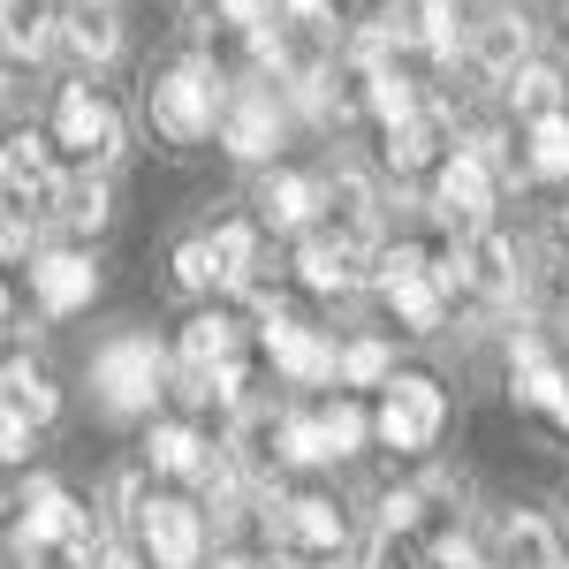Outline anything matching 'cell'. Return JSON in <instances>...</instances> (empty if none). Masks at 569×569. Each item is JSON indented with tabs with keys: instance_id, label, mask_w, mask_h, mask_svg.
Instances as JSON below:
<instances>
[{
	"instance_id": "obj_33",
	"label": "cell",
	"mask_w": 569,
	"mask_h": 569,
	"mask_svg": "<svg viewBox=\"0 0 569 569\" xmlns=\"http://www.w3.org/2000/svg\"><path fill=\"white\" fill-rule=\"evenodd\" d=\"M176 289H182V297L220 289V259H213V243H206V236H190V243L176 251Z\"/></svg>"
},
{
	"instance_id": "obj_18",
	"label": "cell",
	"mask_w": 569,
	"mask_h": 569,
	"mask_svg": "<svg viewBox=\"0 0 569 569\" xmlns=\"http://www.w3.org/2000/svg\"><path fill=\"white\" fill-rule=\"evenodd\" d=\"M357 273H365V259H357L350 243H335V236H305L297 243V281H305L311 297H342Z\"/></svg>"
},
{
	"instance_id": "obj_40",
	"label": "cell",
	"mask_w": 569,
	"mask_h": 569,
	"mask_svg": "<svg viewBox=\"0 0 569 569\" xmlns=\"http://www.w3.org/2000/svg\"><path fill=\"white\" fill-rule=\"evenodd\" d=\"M0 456H8V463L31 456V418H23V410H0Z\"/></svg>"
},
{
	"instance_id": "obj_4",
	"label": "cell",
	"mask_w": 569,
	"mask_h": 569,
	"mask_svg": "<svg viewBox=\"0 0 569 569\" xmlns=\"http://www.w3.org/2000/svg\"><path fill=\"white\" fill-rule=\"evenodd\" d=\"M380 440L388 448H402V456H426L440 440V426H448V395L426 380V372H395L388 380V395H380Z\"/></svg>"
},
{
	"instance_id": "obj_14",
	"label": "cell",
	"mask_w": 569,
	"mask_h": 569,
	"mask_svg": "<svg viewBox=\"0 0 569 569\" xmlns=\"http://www.w3.org/2000/svg\"><path fill=\"white\" fill-rule=\"evenodd\" d=\"M251 206H259L266 228H281V236H305L311 220L327 213V190H319V182H305V176H289V168H273V176H259Z\"/></svg>"
},
{
	"instance_id": "obj_5",
	"label": "cell",
	"mask_w": 569,
	"mask_h": 569,
	"mask_svg": "<svg viewBox=\"0 0 569 569\" xmlns=\"http://www.w3.org/2000/svg\"><path fill=\"white\" fill-rule=\"evenodd\" d=\"M53 144H69L84 168H107V160L122 152V114H114L91 84H69L61 99H53Z\"/></svg>"
},
{
	"instance_id": "obj_26",
	"label": "cell",
	"mask_w": 569,
	"mask_h": 569,
	"mask_svg": "<svg viewBox=\"0 0 569 569\" xmlns=\"http://www.w3.org/2000/svg\"><path fill=\"white\" fill-rule=\"evenodd\" d=\"M206 243H213V259H220V289H251V266H259V228H251V220H220Z\"/></svg>"
},
{
	"instance_id": "obj_41",
	"label": "cell",
	"mask_w": 569,
	"mask_h": 569,
	"mask_svg": "<svg viewBox=\"0 0 569 569\" xmlns=\"http://www.w3.org/2000/svg\"><path fill=\"white\" fill-rule=\"evenodd\" d=\"M418 525V493H388L380 501V531H410Z\"/></svg>"
},
{
	"instance_id": "obj_27",
	"label": "cell",
	"mask_w": 569,
	"mask_h": 569,
	"mask_svg": "<svg viewBox=\"0 0 569 569\" xmlns=\"http://www.w3.org/2000/svg\"><path fill=\"white\" fill-rule=\"evenodd\" d=\"M0 8H8V53H16V61H23V53L39 61L46 46L61 39V23H53V0H0Z\"/></svg>"
},
{
	"instance_id": "obj_35",
	"label": "cell",
	"mask_w": 569,
	"mask_h": 569,
	"mask_svg": "<svg viewBox=\"0 0 569 569\" xmlns=\"http://www.w3.org/2000/svg\"><path fill=\"white\" fill-rule=\"evenodd\" d=\"M342 380H350V388H388L395 380L388 342H350V350H342Z\"/></svg>"
},
{
	"instance_id": "obj_36",
	"label": "cell",
	"mask_w": 569,
	"mask_h": 569,
	"mask_svg": "<svg viewBox=\"0 0 569 569\" xmlns=\"http://www.w3.org/2000/svg\"><path fill=\"white\" fill-rule=\"evenodd\" d=\"M418 39L433 46L440 61H456V46H463V31H456V0H418Z\"/></svg>"
},
{
	"instance_id": "obj_39",
	"label": "cell",
	"mask_w": 569,
	"mask_h": 569,
	"mask_svg": "<svg viewBox=\"0 0 569 569\" xmlns=\"http://www.w3.org/2000/svg\"><path fill=\"white\" fill-rule=\"evenodd\" d=\"M273 16H281V8H273V0H220V23H236V31H243V39H251V31H259V23H273Z\"/></svg>"
},
{
	"instance_id": "obj_31",
	"label": "cell",
	"mask_w": 569,
	"mask_h": 569,
	"mask_svg": "<svg viewBox=\"0 0 569 569\" xmlns=\"http://www.w3.org/2000/svg\"><path fill=\"white\" fill-rule=\"evenodd\" d=\"M8 410H23L31 426H46V418L61 410V395H53V380H46L39 365H23V357H8Z\"/></svg>"
},
{
	"instance_id": "obj_11",
	"label": "cell",
	"mask_w": 569,
	"mask_h": 569,
	"mask_svg": "<svg viewBox=\"0 0 569 569\" xmlns=\"http://www.w3.org/2000/svg\"><path fill=\"white\" fill-rule=\"evenodd\" d=\"M273 531H281V555H342V539H350V525H342V509L335 501H319V493H305V501H273Z\"/></svg>"
},
{
	"instance_id": "obj_43",
	"label": "cell",
	"mask_w": 569,
	"mask_h": 569,
	"mask_svg": "<svg viewBox=\"0 0 569 569\" xmlns=\"http://www.w3.org/2000/svg\"><path fill=\"white\" fill-rule=\"evenodd\" d=\"M266 569H305V555H273V562H266Z\"/></svg>"
},
{
	"instance_id": "obj_38",
	"label": "cell",
	"mask_w": 569,
	"mask_h": 569,
	"mask_svg": "<svg viewBox=\"0 0 569 569\" xmlns=\"http://www.w3.org/2000/svg\"><path fill=\"white\" fill-rule=\"evenodd\" d=\"M206 388H213V402H228V410H243V357H220L213 372H206Z\"/></svg>"
},
{
	"instance_id": "obj_45",
	"label": "cell",
	"mask_w": 569,
	"mask_h": 569,
	"mask_svg": "<svg viewBox=\"0 0 569 569\" xmlns=\"http://www.w3.org/2000/svg\"><path fill=\"white\" fill-rule=\"evenodd\" d=\"M107 569H144V562H130V555H114V562H107Z\"/></svg>"
},
{
	"instance_id": "obj_25",
	"label": "cell",
	"mask_w": 569,
	"mask_h": 569,
	"mask_svg": "<svg viewBox=\"0 0 569 569\" xmlns=\"http://www.w3.org/2000/svg\"><path fill=\"white\" fill-rule=\"evenodd\" d=\"M357 84H365V107H372L388 130H402V122L418 114V84H410L395 61H388V69H357Z\"/></svg>"
},
{
	"instance_id": "obj_9",
	"label": "cell",
	"mask_w": 569,
	"mask_h": 569,
	"mask_svg": "<svg viewBox=\"0 0 569 569\" xmlns=\"http://www.w3.org/2000/svg\"><path fill=\"white\" fill-rule=\"evenodd\" d=\"M327 190V228H335V243H350L357 259H365V273H372V259H380V206H372V182L357 176V168H342L335 182H319Z\"/></svg>"
},
{
	"instance_id": "obj_29",
	"label": "cell",
	"mask_w": 569,
	"mask_h": 569,
	"mask_svg": "<svg viewBox=\"0 0 569 569\" xmlns=\"http://www.w3.org/2000/svg\"><path fill=\"white\" fill-rule=\"evenodd\" d=\"M144 463H152V471H168V479H190V471L206 463V440L168 418V426H152V440H144Z\"/></svg>"
},
{
	"instance_id": "obj_17",
	"label": "cell",
	"mask_w": 569,
	"mask_h": 569,
	"mask_svg": "<svg viewBox=\"0 0 569 569\" xmlns=\"http://www.w3.org/2000/svg\"><path fill=\"white\" fill-rule=\"evenodd\" d=\"M53 137H39V130H16L8 137V198H23V206H39V198H53L61 190V176H53V152H46Z\"/></svg>"
},
{
	"instance_id": "obj_42",
	"label": "cell",
	"mask_w": 569,
	"mask_h": 569,
	"mask_svg": "<svg viewBox=\"0 0 569 569\" xmlns=\"http://www.w3.org/2000/svg\"><path fill=\"white\" fill-rule=\"evenodd\" d=\"M289 16H305V23H327V0H281Z\"/></svg>"
},
{
	"instance_id": "obj_24",
	"label": "cell",
	"mask_w": 569,
	"mask_h": 569,
	"mask_svg": "<svg viewBox=\"0 0 569 569\" xmlns=\"http://www.w3.org/2000/svg\"><path fill=\"white\" fill-rule=\"evenodd\" d=\"M61 46L99 69V61H114L122 53V23H114V8H77V16H61Z\"/></svg>"
},
{
	"instance_id": "obj_47",
	"label": "cell",
	"mask_w": 569,
	"mask_h": 569,
	"mask_svg": "<svg viewBox=\"0 0 569 569\" xmlns=\"http://www.w3.org/2000/svg\"><path fill=\"white\" fill-rule=\"evenodd\" d=\"M562 531H569V517H562Z\"/></svg>"
},
{
	"instance_id": "obj_46",
	"label": "cell",
	"mask_w": 569,
	"mask_h": 569,
	"mask_svg": "<svg viewBox=\"0 0 569 569\" xmlns=\"http://www.w3.org/2000/svg\"><path fill=\"white\" fill-rule=\"evenodd\" d=\"M77 8H107V0H77Z\"/></svg>"
},
{
	"instance_id": "obj_22",
	"label": "cell",
	"mask_w": 569,
	"mask_h": 569,
	"mask_svg": "<svg viewBox=\"0 0 569 569\" xmlns=\"http://www.w3.org/2000/svg\"><path fill=\"white\" fill-rule=\"evenodd\" d=\"M440 144H448V114L440 107H418L402 130H388V168L395 176H418V168H433Z\"/></svg>"
},
{
	"instance_id": "obj_8",
	"label": "cell",
	"mask_w": 569,
	"mask_h": 569,
	"mask_svg": "<svg viewBox=\"0 0 569 569\" xmlns=\"http://www.w3.org/2000/svg\"><path fill=\"white\" fill-rule=\"evenodd\" d=\"M509 395L569 433V372L539 350V335H517V342H509Z\"/></svg>"
},
{
	"instance_id": "obj_30",
	"label": "cell",
	"mask_w": 569,
	"mask_h": 569,
	"mask_svg": "<svg viewBox=\"0 0 569 569\" xmlns=\"http://www.w3.org/2000/svg\"><path fill=\"white\" fill-rule=\"evenodd\" d=\"M509 84V107L525 114V122H547V114H562V77L555 69H539V61H525L517 77H501Z\"/></svg>"
},
{
	"instance_id": "obj_2",
	"label": "cell",
	"mask_w": 569,
	"mask_h": 569,
	"mask_svg": "<svg viewBox=\"0 0 569 569\" xmlns=\"http://www.w3.org/2000/svg\"><path fill=\"white\" fill-rule=\"evenodd\" d=\"M160 380H168V357L152 350V335H114L91 357V388H99V402L114 418H144L160 402Z\"/></svg>"
},
{
	"instance_id": "obj_20",
	"label": "cell",
	"mask_w": 569,
	"mask_h": 569,
	"mask_svg": "<svg viewBox=\"0 0 569 569\" xmlns=\"http://www.w3.org/2000/svg\"><path fill=\"white\" fill-rule=\"evenodd\" d=\"M493 569H562V555H555V531L539 525V517H501V531H493Z\"/></svg>"
},
{
	"instance_id": "obj_23",
	"label": "cell",
	"mask_w": 569,
	"mask_h": 569,
	"mask_svg": "<svg viewBox=\"0 0 569 569\" xmlns=\"http://www.w3.org/2000/svg\"><path fill=\"white\" fill-rule=\"evenodd\" d=\"M456 251L471 266V289H486V297H509V289H517V251H509V236L471 228V236H456Z\"/></svg>"
},
{
	"instance_id": "obj_28",
	"label": "cell",
	"mask_w": 569,
	"mask_h": 569,
	"mask_svg": "<svg viewBox=\"0 0 569 569\" xmlns=\"http://www.w3.org/2000/svg\"><path fill=\"white\" fill-rule=\"evenodd\" d=\"M220 357H236V319L198 311V319L182 327V372H213Z\"/></svg>"
},
{
	"instance_id": "obj_16",
	"label": "cell",
	"mask_w": 569,
	"mask_h": 569,
	"mask_svg": "<svg viewBox=\"0 0 569 569\" xmlns=\"http://www.w3.org/2000/svg\"><path fill=\"white\" fill-rule=\"evenodd\" d=\"M236 463L251 471V479H266V471H281L289 463V418H273V410H236Z\"/></svg>"
},
{
	"instance_id": "obj_19",
	"label": "cell",
	"mask_w": 569,
	"mask_h": 569,
	"mask_svg": "<svg viewBox=\"0 0 569 569\" xmlns=\"http://www.w3.org/2000/svg\"><path fill=\"white\" fill-rule=\"evenodd\" d=\"M107 213H114V190H107V176H99V168L61 176V190H53V220H61V228L99 236V228H107Z\"/></svg>"
},
{
	"instance_id": "obj_44",
	"label": "cell",
	"mask_w": 569,
	"mask_h": 569,
	"mask_svg": "<svg viewBox=\"0 0 569 569\" xmlns=\"http://www.w3.org/2000/svg\"><path fill=\"white\" fill-rule=\"evenodd\" d=\"M220 569H266V562H243V555H228V562H220Z\"/></svg>"
},
{
	"instance_id": "obj_13",
	"label": "cell",
	"mask_w": 569,
	"mask_h": 569,
	"mask_svg": "<svg viewBox=\"0 0 569 569\" xmlns=\"http://www.w3.org/2000/svg\"><path fill=\"white\" fill-rule=\"evenodd\" d=\"M220 144L236 152V160H266L273 144H281V107H273V91H236L228 99V114H220Z\"/></svg>"
},
{
	"instance_id": "obj_7",
	"label": "cell",
	"mask_w": 569,
	"mask_h": 569,
	"mask_svg": "<svg viewBox=\"0 0 569 569\" xmlns=\"http://www.w3.org/2000/svg\"><path fill=\"white\" fill-rule=\"evenodd\" d=\"M493 168H486L479 152L463 144V152H448L440 160V182H433V206H440V220L456 228V236H471V228H486V213H493Z\"/></svg>"
},
{
	"instance_id": "obj_34",
	"label": "cell",
	"mask_w": 569,
	"mask_h": 569,
	"mask_svg": "<svg viewBox=\"0 0 569 569\" xmlns=\"http://www.w3.org/2000/svg\"><path fill=\"white\" fill-rule=\"evenodd\" d=\"M319 418H327V440H335V456H357V448H365V433H380V426H372V418L357 410L350 395H335V402H327Z\"/></svg>"
},
{
	"instance_id": "obj_3",
	"label": "cell",
	"mask_w": 569,
	"mask_h": 569,
	"mask_svg": "<svg viewBox=\"0 0 569 569\" xmlns=\"http://www.w3.org/2000/svg\"><path fill=\"white\" fill-rule=\"evenodd\" d=\"M372 281H380V297L395 305V319L410 327V335H433L448 297H440L433 281V251H418V243H388L380 259H372Z\"/></svg>"
},
{
	"instance_id": "obj_10",
	"label": "cell",
	"mask_w": 569,
	"mask_h": 569,
	"mask_svg": "<svg viewBox=\"0 0 569 569\" xmlns=\"http://www.w3.org/2000/svg\"><path fill=\"white\" fill-rule=\"evenodd\" d=\"M266 357L297 380V388H327L335 372H342V357H335V342L327 335H311V327H297V319H281V311H266Z\"/></svg>"
},
{
	"instance_id": "obj_21",
	"label": "cell",
	"mask_w": 569,
	"mask_h": 569,
	"mask_svg": "<svg viewBox=\"0 0 569 569\" xmlns=\"http://www.w3.org/2000/svg\"><path fill=\"white\" fill-rule=\"evenodd\" d=\"M479 61L493 69V77H517L531 61V23L517 16V8H486L479 16Z\"/></svg>"
},
{
	"instance_id": "obj_12",
	"label": "cell",
	"mask_w": 569,
	"mask_h": 569,
	"mask_svg": "<svg viewBox=\"0 0 569 569\" xmlns=\"http://www.w3.org/2000/svg\"><path fill=\"white\" fill-rule=\"evenodd\" d=\"M31 297H39L53 319H69V311H84L91 297H99V266H91L84 251H46V259H31Z\"/></svg>"
},
{
	"instance_id": "obj_1",
	"label": "cell",
	"mask_w": 569,
	"mask_h": 569,
	"mask_svg": "<svg viewBox=\"0 0 569 569\" xmlns=\"http://www.w3.org/2000/svg\"><path fill=\"white\" fill-rule=\"evenodd\" d=\"M220 114H228V84H220V69H206V61H176L152 84V130L168 137V144H198Z\"/></svg>"
},
{
	"instance_id": "obj_32",
	"label": "cell",
	"mask_w": 569,
	"mask_h": 569,
	"mask_svg": "<svg viewBox=\"0 0 569 569\" xmlns=\"http://www.w3.org/2000/svg\"><path fill=\"white\" fill-rule=\"evenodd\" d=\"M531 176L539 182H569V114L531 122Z\"/></svg>"
},
{
	"instance_id": "obj_15",
	"label": "cell",
	"mask_w": 569,
	"mask_h": 569,
	"mask_svg": "<svg viewBox=\"0 0 569 569\" xmlns=\"http://www.w3.org/2000/svg\"><path fill=\"white\" fill-rule=\"evenodd\" d=\"M16 509H23V517H16V531H23L31 547H61V539L77 531V517H84V509H77V501H69V493H61L53 479H31Z\"/></svg>"
},
{
	"instance_id": "obj_6",
	"label": "cell",
	"mask_w": 569,
	"mask_h": 569,
	"mask_svg": "<svg viewBox=\"0 0 569 569\" xmlns=\"http://www.w3.org/2000/svg\"><path fill=\"white\" fill-rule=\"evenodd\" d=\"M137 539H144L152 569H198V555H206V517H198V501L152 493V501H137Z\"/></svg>"
},
{
	"instance_id": "obj_37",
	"label": "cell",
	"mask_w": 569,
	"mask_h": 569,
	"mask_svg": "<svg viewBox=\"0 0 569 569\" xmlns=\"http://www.w3.org/2000/svg\"><path fill=\"white\" fill-rule=\"evenodd\" d=\"M335 456V440H327V418L311 410V418H289V463H327Z\"/></svg>"
}]
</instances>
